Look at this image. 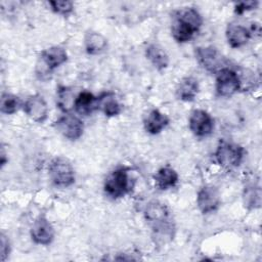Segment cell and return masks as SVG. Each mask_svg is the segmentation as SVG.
Listing matches in <instances>:
<instances>
[{
    "label": "cell",
    "mask_w": 262,
    "mask_h": 262,
    "mask_svg": "<svg viewBox=\"0 0 262 262\" xmlns=\"http://www.w3.org/2000/svg\"><path fill=\"white\" fill-rule=\"evenodd\" d=\"M154 180L156 186L161 190H167L169 188L174 187L178 182V174L177 172L169 167L160 168L157 173L154 175Z\"/></svg>",
    "instance_id": "d6986e66"
},
{
    "label": "cell",
    "mask_w": 262,
    "mask_h": 262,
    "mask_svg": "<svg viewBox=\"0 0 262 262\" xmlns=\"http://www.w3.org/2000/svg\"><path fill=\"white\" fill-rule=\"evenodd\" d=\"M226 39L230 47L239 48L248 43L252 38L250 29L238 24H229L226 28Z\"/></svg>",
    "instance_id": "5bb4252c"
},
{
    "label": "cell",
    "mask_w": 262,
    "mask_h": 262,
    "mask_svg": "<svg viewBox=\"0 0 262 262\" xmlns=\"http://www.w3.org/2000/svg\"><path fill=\"white\" fill-rule=\"evenodd\" d=\"M188 126L193 135L206 137L214 130V120L211 115L204 110H194L189 117Z\"/></svg>",
    "instance_id": "30bf717a"
},
{
    "label": "cell",
    "mask_w": 262,
    "mask_h": 262,
    "mask_svg": "<svg viewBox=\"0 0 262 262\" xmlns=\"http://www.w3.org/2000/svg\"><path fill=\"white\" fill-rule=\"evenodd\" d=\"M145 56L158 71L165 70L169 64L168 54L158 44H149L145 48Z\"/></svg>",
    "instance_id": "44dd1931"
},
{
    "label": "cell",
    "mask_w": 262,
    "mask_h": 262,
    "mask_svg": "<svg viewBox=\"0 0 262 262\" xmlns=\"http://www.w3.org/2000/svg\"><path fill=\"white\" fill-rule=\"evenodd\" d=\"M85 50L90 55H96L103 52L107 47L106 38L98 32L89 31L84 37Z\"/></svg>",
    "instance_id": "ac0fdd59"
},
{
    "label": "cell",
    "mask_w": 262,
    "mask_h": 262,
    "mask_svg": "<svg viewBox=\"0 0 262 262\" xmlns=\"http://www.w3.org/2000/svg\"><path fill=\"white\" fill-rule=\"evenodd\" d=\"M23 108L26 115L36 123H44L48 117V105L40 94L29 96Z\"/></svg>",
    "instance_id": "4fadbf2b"
},
{
    "label": "cell",
    "mask_w": 262,
    "mask_h": 262,
    "mask_svg": "<svg viewBox=\"0 0 262 262\" xmlns=\"http://www.w3.org/2000/svg\"><path fill=\"white\" fill-rule=\"evenodd\" d=\"M219 190L213 185L203 186L196 195V205L203 214H209L216 211L220 206Z\"/></svg>",
    "instance_id": "7c38bea8"
},
{
    "label": "cell",
    "mask_w": 262,
    "mask_h": 262,
    "mask_svg": "<svg viewBox=\"0 0 262 262\" xmlns=\"http://www.w3.org/2000/svg\"><path fill=\"white\" fill-rule=\"evenodd\" d=\"M8 159L6 158V152L4 150V147H1V155H0V164H1V168H3L5 166V164L7 163Z\"/></svg>",
    "instance_id": "f1b7e54d"
},
{
    "label": "cell",
    "mask_w": 262,
    "mask_h": 262,
    "mask_svg": "<svg viewBox=\"0 0 262 262\" xmlns=\"http://www.w3.org/2000/svg\"><path fill=\"white\" fill-rule=\"evenodd\" d=\"M169 118L157 108L151 110L143 121L144 129L147 133L156 135L161 133L169 124Z\"/></svg>",
    "instance_id": "9a60e30c"
},
{
    "label": "cell",
    "mask_w": 262,
    "mask_h": 262,
    "mask_svg": "<svg viewBox=\"0 0 262 262\" xmlns=\"http://www.w3.org/2000/svg\"><path fill=\"white\" fill-rule=\"evenodd\" d=\"M23 106L24 103L18 96L8 92L2 93L0 98V111L2 114L13 115Z\"/></svg>",
    "instance_id": "cb8c5ba5"
},
{
    "label": "cell",
    "mask_w": 262,
    "mask_h": 262,
    "mask_svg": "<svg viewBox=\"0 0 262 262\" xmlns=\"http://www.w3.org/2000/svg\"><path fill=\"white\" fill-rule=\"evenodd\" d=\"M134 187V180L130 176V168L119 167L111 172L104 180L103 190L113 200L121 199Z\"/></svg>",
    "instance_id": "3957f363"
},
{
    "label": "cell",
    "mask_w": 262,
    "mask_h": 262,
    "mask_svg": "<svg viewBox=\"0 0 262 262\" xmlns=\"http://www.w3.org/2000/svg\"><path fill=\"white\" fill-rule=\"evenodd\" d=\"M30 233L32 241L41 246H47L54 239V228L43 215H40L35 219L31 226Z\"/></svg>",
    "instance_id": "8fae6325"
},
{
    "label": "cell",
    "mask_w": 262,
    "mask_h": 262,
    "mask_svg": "<svg viewBox=\"0 0 262 262\" xmlns=\"http://www.w3.org/2000/svg\"><path fill=\"white\" fill-rule=\"evenodd\" d=\"M144 218L157 244L163 245L173 239L175 223L167 205L160 201L149 202L144 209Z\"/></svg>",
    "instance_id": "6da1fadb"
},
{
    "label": "cell",
    "mask_w": 262,
    "mask_h": 262,
    "mask_svg": "<svg viewBox=\"0 0 262 262\" xmlns=\"http://www.w3.org/2000/svg\"><path fill=\"white\" fill-rule=\"evenodd\" d=\"M239 90L236 71L223 68L216 74V92L219 96L229 97Z\"/></svg>",
    "instance_id": "ba28073f"
},
{
    "label": "cell",
    "mask_w": 262,
    "mask_h": 262,
    "mask_svg": "<svg viewBox=\"0 0 262 262\" xmlns=\"http://www.w3.org/2000/svg\"><path fill=\"white\" fill-rule=\"evenodd\" d=\"M199 82L193 77L181 79L176 88V95L182 101H192L199 93Z\"/></svg>",
    "instance_id": "e0dca14e"
},
{
    "label": "cell",
    "mask_w": 262,
    "mask_h": 262,
    "mask_svg": "<svg viewBox=\"0 0 262 262\" xmlns=\"http://www.w3.org/2000/svg\"><path fill=\"white\" fill-rule=\"evenodd\" d=\"M40 60L41 66L37 64V75L40 79H45V77H49L54 69L68 60V53L60 46H51L41 52Z\"/></svg>",
    "instance_id": "5b68a950"
},
{
    "label": "cell",
    "mask_w": 262,
    "mask_h": 262,
    "mask_svg": "<svg viewBox=\"0 0 262 262\" xmlns=\"http://www.w3.org/2000/svg\"><path fill=\"white\" fill-rule=\"evenodd\" d=\"M0 253H1V261L2 262L6 261L10 253V243L8 237L3 232L0 234Z\"/></svg>",
    "instance_id": "83f0119b"
},
{
    "label": "cell",
    "mask_w": 262,
    "mask_h": 262,
    "mask_svg": "<svg viewBox=\"0 0 262 262\" xmlns=\"http://www.w3.org/2000/svg\"><path fill=\"white\" fill-rule=\"evenodd\" d=\"M236 74L239 83L238 91H251L258 87L259 80L253 71L248 69H239L236 71Z\"/></svg>",
    "instance_id": "d4e9b609"
},
{
    "label": "cell",
    "mask_w": 262,
    "mask_h": 262,
    "mask_svg": "<svg viewBox=\"0 0 262 262\" xmlns=\"http://www.w3.org/2000/svg\"><path fill=\"white\" fill-rule=\"evenodd\" d=\"M76 96L72 88L59 85L56 90V104L63 113H69L74 108Z\"/></svg>",
    "instance_id": "7402d4cb"
},
{
    "label": "cell",
    "mask_w": 262,
    "mask_h": 262,
    "mask_svg": "<svg viewBox=\"0 0 262 262\" xmlns=\"http://www.w3.org/2000/svg\"><path fill=\"white\" fill-rule=\"evenodd\" d=\"M214 156L216 162L221 167L224 169H233L241 165L245 156V149L239 144L221 141L217 146Z\"/></svg>",
    "instance_id": "8992f818"
},
{
    "label": "cell",
    "mask_w": 262,
    "mask_h": 262,
    "mask_svg": "<svg viewBox=\"0 0 262 262\" xmlns=\"http://www.w3.org/2000/svg\"><path fill=\"white\" fill-rule=\"evenodd\" d=\"M203 25L199 11L192 7H183L175 12L171 26V34L178 43H185L192 39Z\"/></svg>",
    "instance_id": "7a4b0ae2"
},
{
    "label": "cell",
    "mask_w": 262,
    "mask_h": 262,
    "mask_svg": "<svg viewBox=\"0 0 262 262\" xmlns=\"http://www.w3.org/2000/svg\"><path fill=\"white\" fill-rule=\"evenodd\" d=\"M54 127L63 137L70 140H78L84 132V124L82 120L70 113L58 118Z\"/></svg>",
    "instance_id": "9c48e42d"
},
{
    "label": "cell",
    "mask_w": 262,
    "mask_h": 262,
    "mask_svg": "<svg viewBox=\"0 0 262 262\" xmlns=\"http://www.w3.org/2000/svg\"><path fill=\"white\" fill-rule=\"evenodd\" d=\"M261 188L258 184H248L243 193L244 205L249 210L259 209L261 207Z\"/></svg>",
    "instance_id": "603a6c76"
},
{
    "label": "cell",
    "mask_w": 262,
    "mask_h": 262,
    "mask_svg": "<svg viewBox=\"0 0 262 262\" xmlns=\"http://www.w3.org/2000/svg\"><path fill=\"white\" fill-rule=\"evenodd\" d=\"M48 4L51 7V10L57 14L68 15L74 10V3L72 1H49Z\"/></svg>",
    "instance_id": "484cf974"
},
{
    "label": "cell",
    "mask_w": 262,
    "mask_h": 262,
    "mask_svg": "<svg viewBox=\"0 0 262 262\" xmlns=\"http://www.w3.org/2000/svg\"><path fill=\"white\" fill-rule=\"evenodd\" d=\"M48 174L52 183L58 187H69L75 183V169L72 163L63 157H56L51 160Z\"/></svg>",
    "instance_id": "277c9868"
},
{
    "label": "cell",
    "mask_w": 262,
    "mask_h": 262,
    "mask_svg": "<svg viewBox=\"0 0 262 262\" xmlns=\"http://www.w3.org/2000/svg\"><path fill=\"white\" fill-rule=\"evenodd\" d=\"M74 110L82 116H89L98 110V98L89 91H82L76 96Z\"/></svg>",
    "instance_id": "2e32d148"
},
{
    "label": "cell",
    "mask_w": 262,
    "mask_h": 262,
    "mask_svg": "<svg viewBox=\"0 0 262 262\" xmlns=\"http://www.w3.org/2000/svg\"><path fill=\"white\" fill-rule=\"evenodd\" d=\"M258 1H244V2H238L234 4V12L238 15L245 13L246 11L255 9L258 6Z\"/></svg>",
    "instance_id": "4316f807"
},
{
    "label": "cell",
    "mask_w": 262,
    "mask_h": 262,
    "mask_svg": "<svg viewBox=\"0 0 262 262\" xmlns=\"http://www.w3.org/2000/svg\"><path fill=\"white\" fill-rule=\"evenodd\" d=\"M195 58L203 69L212 74L225 68L224 56L213 46L195 48Z\"/></svg>",
    "instance_id": "52a82bcc"
},
{
    "label": "cell",
    "mask_w": 262,
    "mask_h": 262,
    "mask_svg": "<svg viewBox=\"0 0 262 262\" xmlns=\"http://www.w3.org/2000/svg\"><path fill=\"white\" fill-rule=\"evenodd\" d=\"M98 98V110H100L106 117H116L122 112V105L117 99L115 93L103 92Z\"/></svg>",
    "instance_id": "ffe728a7"
}]
</instances>
